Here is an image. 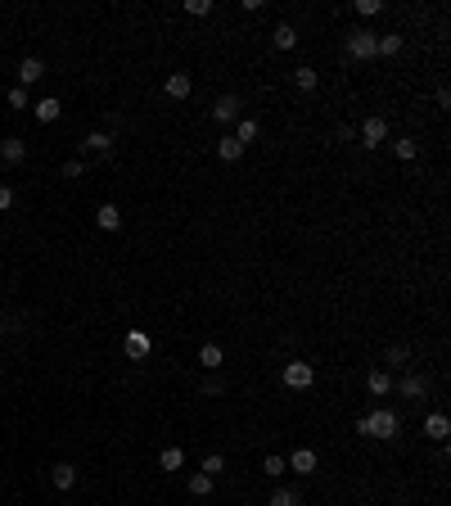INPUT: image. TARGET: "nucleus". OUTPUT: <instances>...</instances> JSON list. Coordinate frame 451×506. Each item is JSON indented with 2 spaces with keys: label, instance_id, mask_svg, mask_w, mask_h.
<instances>
[{
  "label": "nucleus",
  "instance_id": "obj_12",
  "mask_svg": "<svg viewBox=\"0 0 451 506\" xmlns=\"http://www.w3.org/2000/svg\"><path fill=\"white\" fill-rule=\"evenodd\" d=\"M162 91H167L171 100H185V95L194 91V82H190V73H171V77H167V86H162Z\"/></svg>",
  "mask_w": 451,
  "mask_h": 506
},
{
  "label": "nucleus",
  "instance_id": "obj_33",
  "mask_svg": "<svg viewBox=\"0 0 451 506\" xmlns=\"http://www.w3.org/2000/svg\"><path fill=\"white\" fill-rule=\"evenodd\" d=\"M9 208H14V190L0 186V213H9Z\"/></svg>",
  "mask_w": 451,
  "mask_h": 506
},
{
  "label": "nucleus",
  "instance_id": "obj_2",
  "mask_svg": "<svg viewBox=\"0 0 451 506\" xmlns=\"http://www.w3.org/2000/svg\"><path fill=\"white\" fill-rule=\"evenodd\" d=\"M348 54H352V59H375V54H379V32H370V27H352Z\"/></svg>",
  "mask_w": 451,
  "mask_h": 506
},
{
  "label": "nucleus",
  "instance_id": "obj_10",
  "mask_svg": "<svg viewBox=\"0 0 451 506\" xmlns=\"http://www.w3.org/2000/svg\"><path fill=\"white\" fill-rule=\"evenodd\" d=\"M0 158H5L9 168H18V163H23V158H27V145H23V140H18V136L0 140Z\"/></svg>",
  "mask_w": 451,
  "mask_h": 506
},
{
  "label": "nucleus",
  "instance_id": "obj_13",
  "mask_svg": "<svg viewBox=\"0 0 451 506\" xmlns=\"http://www.w3.org/2000/svg\"><path fill=\"white\" fill-rule=\"evenodd\" d=\"M32 113H36V122H59V113H63V104L54 100V95H45L41 104H32Z\"/></svg>",
  "mask_w": 451,
  "mask_h": 506
},
{
  "label": "nucleus",
  "instance_id": "obj_9",
  "mask_svg": "<svg viewBox=\"0 0 451 506\" xmlns=\"http://www.w3.org/2000/svg\"><path fill=\"white\" fill-rule=\"evenodd\" d=\"M109 149H113V136H109V131H91V136H86L82 140V154H109Z\"/></svg>",
  "mask_w": 451,
  "mask_h": 506
},
{
  "label": "nucleus",
  "instance_id": "obj_17",
  "mask_svg": "<svg viewBox=\"0 0 451 506\" xmlns=\"http://www.w3.org/2000/svg\"><path fill=\"white\" fill-rule=\"evenodd\" d=\"M366 389H370L375 398L392 394V375H388V371H370V375H366Z\"/></svg>",
  "mask_w": 451,
  "mask_h": 506
},
{
  "label": "nucleus",
  "instance_id": "obj_24",
  "mask_svg": "<svg viewBox=\"0 0 451 506\" xmlns=\"http://www.w3.org/2000/svg\"><path fill=\"white\" fill-rule=\"evenodd\" d=\"M235 140H239V145L257 140V122H253V118H239V122H235Z\"/></svg>",
  "mask_w": 451,
  "mask_h": 506
},
{
  "label": "nucleus",
  "instance_id": "obj_20",
  "mask_svg": "<svg viewBox=\"0 0 451 506\" xmlns=\"http://www.w3.org/2000/svg\"><path fill=\"white\" fill-rule=\"evenodd\" d=\"M185 489H190V498H208V493H213V475H204V470H199V475H190V484H185Z\"/></svg>",
  "mask_w": 451,
  "mask_h": 506
},
{
  "label": "nucleus",
  "instance_id": "obj_21",
  "mask_svg": "<svg viewBox=\"0 0 451 506\" xmlns=\"http://www.w3.org/2000/svg\"><path fill=\"white\" fill-rule=\"evenodd\" d=\"M293 86H298V91H307V95H312L316 86H321V77H316V68H293Z\"/></svg>",
  "mask_w": 451,
  "mask_h": 506
},
{
  "label": "nucleus",
  "instance_id": "obj_26",
  "mask_svg": "<svg viewBox=\"0 0 451 506\" xmlns=\"http://www.w3.org/2000/svg\"><path fill=\"white\" fill-rule=\"evenodd\" d=\"M379 54H388V59H392V54H402V36H397V32L379 36Z\"/></svg>",
  "mask_w": 451,
  "mask_h": 506
},
{
  "label": "nucleus",
  "instance_id": "obj_11",
  "mask_svg": "<svg viewBox=\"0 0 451 506\" xmlns=\"http://www.w3.org/2000/svg\"><path fill=\"white\" fill-rule=\"evenodd\" d=\"M95 222H100V231H118V226H122L118 204H100V208H95Z\"/></svg>",
  "mask_w": 451,
  "mask_h": 506
},
{
  "label": "nucleus",
  "instance_id": "obj_8",
  "mask_svg": "<svg viewBox=\"0 0 451 506\" xmlns=\"http://www.w3.org/2000/svg\"><path fill=\"white\" fill-rule=\"evenodd\" d=\"M41 77H45V64L36 59V54H32V59H23V64H18V82H23V91H27V86H36Z\"/></svg>",
  "mask_w": 451,
  "mask_h": 506
},
{
  "label": "nucleus",
  "instance_id": "obj_16",
  "mask_svg": "<svg viewBox=\"0 0 451 506\" xmlns=\"http://www.w3.org/2000/svg\"><path fill=\"white\" fill-rule=\"evenodd\" d=\"M392 389H397V394L402 398H425V375H406V380H397V385H392Z\"/></svg>",
  "mask_w": 451,
  "mask_h": 506
},
{
  "label": "nucleus",
  "instance_id": "obj_28",
  "mask_svg": "<svg viewBox=\"0 0 451 506\" xmlns=\"http://www.w3.org/2000/svg\"><path fill=\"white\" fill-rule=\"evenodd\" d=\"M222 470H226V456H222V452L204 456V475H213V479H217V475H222Z\"/></svg>",
  "mask_w": 451,
  "mask_h": 506
},
{
  "label": "nucleus",
  "instance_id": "obj_7",
  "mask_svg": "<svg viewBox=\"0 0 451 506\" xmlns=\"http://www.w3.org/2000/svg\"><path fill=\"white\" fill-rule=\"evenodd\" d=\"M425 434L434 438V443H447V434H451V421H447L443 412H429V416H425Z\"/></svg>",
  "mask_w": 451,
  "mask_h": 506
},
{
  "label": "nucleus",
  "instance_id": "obj_35",
  "mask_svg": "<svg viewBox=\"0 0 451 506\" xmlns=\"http://www.w3.org/2000/svg\"><path fill=\"white\" fill-rule=\"evenodd\" d=\"M63 177H82V158H68V163H63Z\"/></svg>",
  "mask_w": 451,
  "mask_h": 506
},
{
  "label": "nucleus",
  "instance_id": "obj_22",
  "mask_svg": "<svg viewBox=\"0 0 451 506\" xmlns=\"http://www.w3.org/2000/svg\"><path fill=\"white\" fill-rule=\"evenodd\" d=\"M199 362H204L208 371H217V366H222V362H226V352L217 348V343H204V348H199Z\"/></svg>",
  "mask_w": 451,
  "mask_h": 506
},
{
  "label": "nucleus",
  "instance_id": "obj_19",
  "mask_svg": "<svg viewBox=\"0 0 451 506\" xmlns=\"http://www.w3.org/2000/svg\"><path fill=\"white\" fill-rule=\"evenodd\" d=\"M217 154H222L226 163H235V158H244V145H239L235 136H222V140H217Z\"/></svg>",
  "mask_w": 451,
  "mask_h": 506
},
{
  "label": "nucleus",
  "instance_id": "obj_18",
  "mask_svg": "<svg viewBox=\"0 0 451 506\" xmlns=\"http://www.w3.org/2000/svg\"><path fill=\"white\" fill-rule=\"evenodd\" d=\"M271 41H275V50H293V45H298V32H293L289 23H280V27L271 32Z\"/></svg>",
  "mask_w": 451,
  "mask_h": 506
},
{
  "label": "nucleus",
  "instance_id": "obj_30",
  "mask_svg": "<svg viewBox=\"0 0 451 506\" xmlns=\"http://www.w3.org/2000/svg\"><path fill=\"white\" fill-rule=\"evenodd\" d=\"M392 149H397V158H406V163H411V158L420 154V145H415V140H397Z\"/></svg>",
  "mask_w": 451,
  "mask_h": 506
},
{
  "label": "nucleus",
  "instance_id": "obj_6",
  "mask_svg": "<svg viewBox=\"0 0 451 506\" xmlns=\"http://www.w3.org/2000/svg\"><path fill=\"white\" fill-rule=\"evenodd\" d=\"M213 118H217V122H239V118H244V104H239V95H222V100L213 104Z\"/></svg>",
  "mask_w": 451,
  "mask_h": 506
},
{
  "label": "nucleus",
  "instance_id": "obj_25",
  "mask_svg": "<svg viewBox=\"0 0 451 506\" xmlns=\"http://www.w3.org/2000/svg\"><path fill=\"white\" fill-rule=\"evenodd\" d=\"M266 506H303V498H298L293 489H275V493H271V502H266Z\"/></svg>",
  "mask_w": 451,
  "mask_h": 506
},
{
  "label": "nucleus",
  "instance_id": "obj_32",
  "mask_svg": "<svg viewBox=\"0 0 451 506\" xmlns=\"http://www.w3.org/2000/svg\"><path fill=\"white\" fill-rule=\"evenodd\" d=\"M379 9H383V5H379V0H357V14H366V18H375V14H379Z\"/></svg>",
  "mask_w": 451,
  "mask_h": 506
},
{
  "label": "nucleus",
  "instance_id": "obj_31",
  "mask_svg": "<svg viewBox=\"0 0 451 506\" xmlns=\"http://www.w3.org/2000/svg\"><path fill=\"white\" fill-rule=\"evenodd\" d=\"M9 109H27V91H23V86H14V91H9Z\"/></svg>",
  "mask_w": 451,
  "mask_h": 506
},
{
  "label": "nucleus",
  "instance_id": "obj_1",
  "mask_svg": "<svg viewBox=\"0 0 451 506\" xmlns=\"http://www.w3.org/2000/svg\"><path fill=\"white\" fill-rule=\"evenodd\" d=\"M397 412H388V407H379V412H370V416H361L357 421V434H366V438H397Z\"/></svg>",
  "mask_w": 451,
  "mask_h": 506
},
{
  "label": "nucleus",
  "instance_id": "obj_3",
  "mask_svg": "<svg viewBox=\"0 0 451 506\" xmlns=\"http://www.w3.org/2000/svg\"><path fill=\"white\" fill-rule=\"evenodd\" d=\"M122 348H127V357H131V362H145L149 352H153V339L145 335V330H127V339H122Z\"/></svg>",
  "mask_w": 451,
  "mask_h": 506
},
{
  "label": "nucleus",
  "instance_id": "obj_14",
  "mask_svg": "<svg viewBox=\"0 0 451 506\" xmlns=\"http://www.w3.org/2000/svg\"><path fill=\"white\" fill-rule=\"evenodd\" d=\"M50 484H54L59 493H68L72 484H77V466H68V461H63V466H54V470H50Z\"/></svg>",
  "mask_w": 451,
  "mask_h": 506
},
{
  "label": "nucleus",
  "instance_id": "obj_15",
  "mask_svg": "<svg viewBox=\"0 0 451 506\" xmlns=\"http://www.w3.org/2000/svg\"><path fill=\"white\" fill-rule=\"evenodd\" d=\"M289 470H298V475H316V452H312V447H298V452L289 456Z\"/></svg>",
  "mask_w": 451,
  "mask_h": 506
},
{
  "label": "nucleus",
  "instance_id": "obj_4",
  "mask_svg": "<svg viewBox=\"0 0 451 506\" xmlns=\"http://www.w3.org/2000/svg\"><path fill=\"white\" fill-rule=\"evenodd\" d=\"M383 140H388V122H383V118H366V122H361V145H366V149H379Z\"/></svg>",
  "mask_w": 451,
  "mask_h": 506
},
{
  "label": "nucleus",
  "instance_id": "obj_27",
  "mask_svg": "<svg viewBox=\"0 0 451 506\" xmlns=\"http://www.w3.org/2000/svg\"><path fill=\"white\" fill-rule=\"evenodd\" d=\"M262 470H266V475H275V479H280V475L289 470V461H284V456H275V452H271V456H266V461H262Z\"/></svg>",
  "mask_w": 451,
  "mask_h": 506
},
{
  "label": "nucleus",
  "instance_id": "obj_23",
  "mask_svg": "<svg viewBox=\"0 0 451 506\" xmlns=\"http://www.w3.org/2000/svg\"><path fill=\"white\" fill-rule=\"evenodd\" d=\"M181 461H185V452H181V447H162V452H158V466H162V470H181Z\"/></svg>",
  "mask_w": 451,
  "mask_h": 506
},
{
  "label": "nucleus",
  "instance_id": "obj_29",
  "mask_svg": "<svg viewBox=\"0 0 451 506\" xmlns=\"http://www.w3.org/2000/svg\"><path fill=\"white\" fill-rule=\"evenodd\" d=\"M185 14H194V18H208V14H213V0H185Z\"/></svg>",
  "mask_w": 451,
  "mask_h": 506
},
{
  "label": "nucleus",
  "instance_id": "obj_5",
  "mask_svg": "<svg viewBox=\"0 0 451 506\" xmlns=\"http://www.w3.org/2000/svg\"><path fill=\"white\" fill-rule=\"evenodd\" d=\"M312 380H316L312 362H289V366H284V385H289V389H307Z\"/></svg>",
  "mask_w": 451,
  "mask_h": 506
},
{
  "label": "nucleus",
  "instance_id": "obj_34",
  "mask_svg": "<svg viewBox=\"0 0 451 506\" xmlns=\"http://www.w3.org/2000/svg\"><path fill=\"white\" fill-rule=\"evenodd\" d=\"M222 389H226L222 380H204V394H208V398H217V394H222Z\"/></svg>",
  "mask_w": 451,
  "mask_h": 506
}]
</instances>
